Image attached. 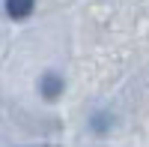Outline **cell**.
I'll use <instances>...</instances> for the list:
<instances>
[{
  "instance_id": "2",
  "label": "cell",
  "mask_w": 149,
  "mask_h": 147,
  "mask_svg": "<svg viewBox=\"0 0 149 147\" xmlns=\"http://www.w3.org/2000/svg\"><path fill=\"white\" fill-rule=\"evenodd\" d=\"M33 6H36V0H6V12H9V18H15V21L27 18L33 12Z\"/></svg>"
},
{
  "instance_id": "1",
  "label": "cell",
  "mask_w": 149,
  "mask_h": 147,
  "mask_svg": "<svg viewBox=\"0 0 149 147\" xmlns=\"http://www.w3.org/2000/svg\"><path fill=\"white\" fill-rule=\"evenodd\" d=\"M63 78L57 75V72H45L42 75V81H39V90H42V96L48 102H54V99H60V93H63Z\"/></svg>"
}]
</instances>
